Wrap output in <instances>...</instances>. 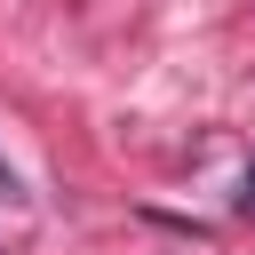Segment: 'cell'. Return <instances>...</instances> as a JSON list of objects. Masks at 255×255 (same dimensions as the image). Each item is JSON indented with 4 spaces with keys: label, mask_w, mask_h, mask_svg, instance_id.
I'll return each mask as SVG.
<instances>
[{
    "label": "cell",
    "mask_w": 255,
    "mask_h": 255,
    "mask_svg": "<svg viewBox=\"0 0 255 255\" xmlns=\"http://www.w3.org/2000/svg\"><path fill=\"white\" fill-rule=\"evenodd\" d=\"M239 207H247V215H255V167H247V183H239Z\"/></svg>",
    "instance_id": "obj_2"
},
{
    "label": "cell",
    "mask_w": 255,
    "mask_h": 255,
    "mask_svg": "<svg viewBox=\"0 0 255 255\" xmlns=\"http://www.w3.org/2000/svg\"><path fill=\"white\" fill-rule=\"evenodd\" d=\"M0 199H24V191H16V167H8V159H0Z\"/></svg>",
    "instance_id": "obj_1"
}]
</instances>
